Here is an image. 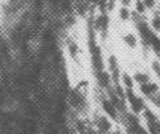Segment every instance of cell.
<instances>
[{
  "label": "cell",
  "instance_id": "obj_1",
  "mask_svg": "<svg viewBox=\"0 0 160 134\" xmlns=\"http://www.w3.org/2000/svg\"><path fill=\"white\" fill-rule=\"evenodd\" d=\"M116 31V39L120 54L129 56L133 60H139V56L143 49V43L140 39L138 31L132 25L122 27V28H113Z\"/></svg>",
  "mask_w": 160,
  "mask_h": 134
},
{
  "label": "cell",
  "instance_id": "obj_2",
  "mask_svg": "<svg viewBox=\"0 0 160 134\" xmlns=\"http://www.w3.org/2000/svg\"><path fill=\"white\" fill-rule=\"evenodd\" d=\"M89 123L95 132L98 134H108L111 130H113L116 125H119L118 122H115L112 118H109L108 116H106L104 113H102L99 109L93 108L91 113L88 116Z\"/></svg>",
  "mask_w": 160,
  "mask_h": 134
},
{
  "label": "cell",
  "instance_id": "obj_3",
  "mask_svg": "<svg viewBox=\"0 0 160 134\" xmlns=\"http://www.w3.org/2000/svg\"><path fill=\"white\" fill-rule=\"evenodd\" d=\"M124 101H126L128 112L135 114V116H138V117L142 116L144 109L149 105V104L138 93L136 89H128V90H124Z\"/></svg>",
  "mask_w": 160,
  "mask_h": 134
},
{
  "label": "cell",
  "instance_id": "obj_4",
  "mask_svg": "<svg viewBox=\"0 0 160 134\" xmlns=\"http://www.w3.org/2000/svg\"><path fill=\"white\" fill-rule=\"evenodd\" d=\"M112 21H113V28H122V27H129L133 23V11L132 8L127 7H120L115 9V12L111 15Z\"/></svg>",
  "mask_w": 160,
  "mask_h": 134
},
{
  "label": "cell",
  "instance_id": "obj_5",
  "mask_svg": "<svg viewBox=\"0 0 160 134\" xmlns=\"http://www.w3.org/2000/svg\"><path fill=\"white\" fill-rule=\"evenodd\" d=\"M64 48H66V52H67V56L69 57V60L73 64H76V65H82L83 52H82V47H80V44L76 39H73L72 36H67V39L64 40Z\"/></svg>",
  "mask_w": 160,
  "mask_h": 134
},
{
  "label": "cell",
  "instance_id": "obj_6",
  "mask_svg": "<svg viewBox=\"0 0 160 134\" xmlns=\"http://www.w3.org/2000/svg\"><path fill=\"white\" fill-rule=\"evenodd\" d=\"M143 64H144V67H146V69L148 71V73L151 74L152 80L160 82V56L159 54L151 53Z\"/></svg>",
  "mask_w": 160,
  "mask_h": 134
},
{
  "label": "cell",
  "instance_id": "obj_7",
  "mask_svg": "<svg viewBox=\"0 0 160 134\" xmlns=\"http://www.w3.org/2000/svg\"><path fill=\"white\" fill-rule=\"evenodd\" d=\"M136 90H138V93L140 94V96L144 98V100H146L147 102H149L160 92V82L155 81V80H151V81H148L147 84H144V85L138 86Z\"/></svg>",
  "mask_w": 160,
  "mask_h": 134
},
{
  "label": "cell",
  "instance_id": "obj_8",
  "mask_svg": "<svg viewBox=\"0 0 160 134\" xmlns=\"http://www.w3.org/2000/svg\"><path fill=\"white\" fill-rule=\"evenodd\" d=\"M146 20H147V25L149 28V31H151L155 36L160 37V13L158 11L149 13V15H147Z\"/></svg>",
  "mask_w": 160,
  "mask_h": 134
},
{
  "label": "cell",
  "instance_id": "obj_9",
  "mask_svg": "<svg viewBox=\"0 0 160 134\" xmlns=\"http://www.w3.org/2000/svg\"><path fill=\"white\" fill-rule=\"evenodd\" d=\"M143 6H144V9H146L147 15L152 13L156 11V4H158V0H142Z\"/></svg>",
  "mask_w": 160,
  "mask_h": 134
},
{
  "label": "cell",
  "instance_id": "obj_10",
  "mask_svg": "<svg viewBox=\"0 0 160 134\" xmlns=\"http://www.w3.org/2000/svg\"><path fill=\"white\" fill-rule=\"evenodd\" d=\"M148 104H149V105H151L152 108H155V109H159V108H160V92H159V93L156 94V96H155V97H153L152 100L149 101Z\"/></svg>",
  "mask_w": 160,
  "mask_h": 134
},
{
  "label": "cell",
  "instance_id": "obj_11",
  "mask_svg": "<svg viewBox=\"0 0 160 134\" xmlns=\"http://www.w3.org/2000/svg\"><path fill=\"white\" fill-rule=\"evenodd\" d=\"M135 3V0H118V4L120 7H127V8H132Z\"/></svg>",
  "mask_w": 160,
  "mask_h": 134
},
{
  "label": "cell",
  "instance_id": "obj_12",
  "mask_svg": "<svg viewBox=\"0 0 160 134\" xmlns=\"http://www.w3.org/2000/svg\"><path fill=\"white\" fill-rule=\"evenodd\" d=\"M8 4H11V6H15V4H18L19 3V0H7Z\"/></svg>",
  "mask_w": 160,
  "mask_h": 134
},
{
  "label": "cell",
  "instance_id": "obj_13",
  "mask_svg": "<svg viewBox=\"0 0 160 134\" xmlns=\"http://www.w3.org/2000/svg\"><path fill=\"white\" fill-rule=\"evenodd\" d=\"M156 11L160 13V0H158V4H156Z\"/></svg>",
  "mask_w": 160,
  "mask_h": 134
},
{
  "label": "cell",
  "instance_id": "obj_14",
  "mask_svg": "<svg viewBox=\"0 0 160 134\" xmlns=\"http://www.w3.org/2000/svg\"><path fill=\"white\" fill-rule=\"evenodd\" d=\"M156 110H158V114H159V117H160V108H159V109H156Z\"/></svg>",
  "mask_w": 160,
  "mask_h": 134
}]
</instances>
